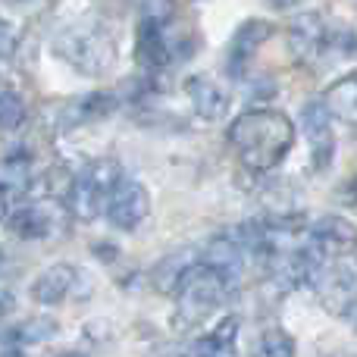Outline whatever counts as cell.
<instances>
[{
  "label": "cell",
  "mask_w": 357,
  "mask_h": 357,
  "mask_svg": "<svg viewBox=\"0 0 357 357\" xmlns=\"http://www.w3.org/2000/svg\"><path fill=\"white\" fill-rule=\"evenodd\" d=\"M226 138L248 169L266 173V169L279 167L285 160V154L291 151L295 126L285 113L260 107V110H248L238 119H232Z\"/></svg>",
  "instance_id": "1"
},
{
  "label": "cell",
  "mask_w": 357,
  "mask_h": 357,
  "mask_svg": "<svg viewBox=\"0 0 357 357\" xmlns=\"http://www.w3.org/2000/svg\"><path fill=\"white\" fill-rule=\"evenodd\" d=\"M235 285L238 279L197 260L176 291V329L188 333V329L201 326L204 320H210L235 295Z\"/></svg>",
  "instance_id": "2"
},
{
  "label": "cell",
  "mask_w": 357,
  "mask_h": 357,
  "mask_svg": "<svg viewBox=\"0 0 357 357\" xmlns=\"http://www.w3.org/2000/svg\"><path fill=\"white\" fill-rule=\"evenodd\" d=\"M56 54L85 75H104L116 60V41L100 25H73L56 38Z\"/></svg>",
  "instance_id": "3"
},
{
  "label": "cell",
  "mask_w": 357,
  "mask_h": 357,
  "mask_svg": "<svg viewBox=\"0 0 357 357\" xmlns=\"http://www.w3.org/2000/svg\"><path fill=\"white\" fill-rule=\"evenodd\" d=\"M123 182V169L110 160H94L69 182V207L79 220H98L107 210L110 195Z\"/></svg>",
  "instance_id": "4"
},
{
  "label": "cell",
  "mask_w": 357,
  "mask_h": 357,
  "mask_svg": "<svg viewBox=\"0 0 357 357\" xmlns=\"http://www.w3.org/2000/svg\"><path fill=\"white\" fill-rule=\"evenodd\" d=\"M94 289L91 276L82 270L79 264H69V260H60V264H50L47 270H41L29 285V295L35 304H44V307H54V304L63 301H79V298H88Z\"/></svg>",
  "instance_id": "5"
},
{
  "label": "cell",
  "mask_w": 357,
  "mask_h": 357,
  "mask_svg": "<svg viewBox=\"0 0 357 357\" xmlns=\"http://www.w3.org/2000/svg\"><path fill=\"white\" fill-rule=\"evenodd\" d=\"M314 291L323 307L335 317H348L357 307V270L348 264H323L314 276Z\"/></svg>",
  "instance_id": "6"
},
{
  "label": "cell",
  "mask_w": 357,
  "mask_h": 357,
  "mask_svg": "<svg viewBox=\"0 0 357 357\" xmlns=\"http://www.w3.org/2000/svg\"><path fill=\"white\" fill-rule=\"evenodd\" d=\"M307 248H314L323 260L345 257L357 248V226L345 216H320L310 226Z\"/></svg>",
  "instance_id": "7"
},
{
  "label": "cell",
  "mask_w": 357,
  "mask_h": 357,
  "mask_svg": "<svg viewBox=\"0 0 357 357\" xmlns=\"http://www.w3.org/2000/svg\"><path fill=\"white\" fill-rule=\"evenodd\" d=\"M107 220L116 229H135L148 220L151 213V195L142 182H132V178H123L119 188L110 195L107 201Z\"/></svg>",
  "instance_id": "8"
},
{
  "label": "cell",
  "mask_w": 357,
  "mask_h": 357,
  "mask_svg": "<svg viewBox=\"0 0 357 357\" xmlns=\"http://www.w3.org/2000/svg\"><path fill=\"white\" fill-rule=\"evenodd\" d=\"M329 47H342V41L329 31L326 19L320 13H301V16L291 22V50H295L301 60L326 54Z\"/></svg>",
  "instance_id": "9"
},
{
  "label": "cell",
  "mask_w": 357,
  "mask_h": 357,
  "mask_svg": "<svg viewBox=\"0 0 357 357\" xmlns=\"http://www.w3.org/2000/svg\"><path fill=\"white\" fill-rule=\"evenodd\" d=\"M301 129L310 142V151H314V160L320 169L329 167L333 160V151H335V138H333V116L329 110L320 104H307L301 110Z\"/></svg>",
  "instance_id": "10"
},
{
  "label": "cell",
  "mask_w": 357,
  "mask_h": 357,
  "mask_svg": "<svg viewBox=\"0 0 357 357\" xmlns=\"http://www.w3.org/2000/svg\"><path fill=\"white\" fill-rule=\"evenodd\" d=\"M6 226L22 241H41V238H47V235H54L56 213H50L44 204H19V207H10Z\"/></svg>",
  "instance_id": "11"
},
{
  "label": "cell",
  "mask_w": 357,
  "mask_h": 357,
  "mask_svg": "<svg viewBox=\"0 0 357 357\" xmlns=\"http://www.w3.org/2000/svg\"><path fill=\"white\" fill-rule=\"evenodd\" d=\"M185 91H188L191 104H195L197 116L201 119H220L229 113V104H232V94L229 88H222L216 79L210 75H191L185 82Z\"/></svg>",
  "instance_id": "12"
},
{
  "label": "cell",
  "mask_w": 357,
  "mask_h": 357,
  "mask_svg": "<svg viewBox=\"0 0 357 357\" xmlns=\"http://www.w3.org/2000/svg\"><path fill=\"white\" fill-rule=\"evenodd\" d=\"M273 35V25L264 19H248L232 38V47H229V73L241 75L248 69V63L254 60V54L260 50V44Z\"/></svg>",
  "instance_id": "13"
},
{
  "label": "cell",
  "mask_w": 357,
  "mask_h": 357,
  "mask_svg": "<svg viewBox=\"0 0 357 357\" xmlns=\"http://www.w3.org/2000/svg\"><path fill=\"white\" fill-rule=\"evenodd\" d=\"M197 260H201V251H191V248L163 257L160 264L151 270V282H154V289L163 291V295H176L178 285H182V279L188 276V270L197 264Z\"/></svg>",
  "instance_id": "14"
},
{
  "label": "cell",
  "mask_w": 357,
  "mask_h": 357,
  "mask_svg": "<svg viewBox=\"0 0 357 357\" xmlns=\"http://www.w3.org/2000/svg\"><path fill=\"white\" fill-rule=\"evenodd\" d=\"M169 60V38L163 31L160 19L148 16L138 22V63L148 69H157Z\"/></svg>",
  "instance_id": "15"
},
{
  "label": "cell",
  "mask_w": 357,
  "mask_h": 357,
  "mask_svg": "<svg viewBox=\"0 0 357 357\" xmlns=\"http://www.w3.org/2000/svg\"><path fill=\"white\" fill-rule=\"evenodd\" d=\"M323 107L329 110L333 119L357 126V73L342 75L339 82H333L326 88V94H323Z\"/></svg>",
  "instance_id": "16"
},
{
  "label": "cell",
  "mask_w": 357,
  "mask_h": 357,
  "mask_svg": "<svg viewBox=\"0 0 357 357\" xmlns=\"http://www.w3.org/2000/svg\"><path fill=\"white\" fill-rule=\"evenodd\" d=\"M56 335V323L47 320V317H38V320H25L19 323V326H13L10 333H6V348H19V345H35V342H47Z\"/></svg>",
  "instance_id": "17"
},
{
  "label": "cell",
  "mask_w": 357,
  "mask_h": 357,
  "mask_svg": "<svg viewBox=\"0 0 357 357\" xmlns=\"http://www.w3.org/2000/svg\"><path fill=\"white\" fill-rule=\"evenodd\" d=\"M251 357H295V339L279 326L264 329L257 335V342H254Z\"/></svg>",
  "instance_id": "18"
},
{
  "label": "cell",
  "mask_w": 357,
  "mask_h": 357,
  "mask_svg": "<svg viewBox=\"0 0 357 357\" xmlns=\"http://www.w3.org/2000/svg\"><path fill=\"white\" fill-rule=\"evenodd\" d=\"M29 123V107L16 91H0V129L16 132Z\"/></svg>",
  "instance_id": "19"
},
{
  "label": "cell",
  "mask_w": 357,
  "mask_h": 357,
  "mask_svg": "<svg viewBox=\"0 0 357 357\" xmlns=\"http://www.w3.org/2000/svg\"><path fill=\"white\" fill-rule=\"evenodd\" d=\"M19 47V29L10 22V19L0 16V60H6V56H13Z\"/></svg>",
  "instance_id": "20"
},
{
  "label": "cell",
  "mask_w": 357,
  "mask_h": 357,
  "mask_svg": "<svg viewBox=\"0 0 357 357\" xmlns=\"http://www.w3.org/2000/svg\"><path fill=\"white\" fill-rule=\"evenodd\" d=\"M10 201H13V185L0 182V220L10 213Z\"/></svg>",
  "instance_id": "21"
},
{
  "label": "cell",
  "mask_w": 357,
  "mask_h": 357,
  "mask_svg": "<svg viewBox=\"0 0 357 357\" xmlns=\"http://www.w3.org/2000/svg\"><path fill=\"white\" fill-rule=\"evenodd\" d=\"M10 310H13V295H10V291L0 289V317H6Z\"/></svg>",
  "instance_id": "22"
},
{
  "label": "cell",
  "mask_w": 357,
  "mask_h": 357,
  "mask_svg": "<svg viewBox=\"0 0 357 357\" xmlns=\"http://www.w3.org/2000/svg\"><path fill=\"white\" fill-rule=\"evenodd\" d=\"M0 357H22V354H19L16 348H6V345H3V348H0Z\"/></svg>",
  "instance_id": "23"
},
{
  "label": "cell",
  "mask_w": 357,
  "mask_h": 357,
  "mask_svg": "<svg viewBox=\"0 0 357 357\" xmlns=\"http://www.w3.org/2000/svg\"><path fill=\"white\" fill-rule=\"evenodd\" d=\"M270 3H276V6H298L301 0H270Z\"/></svg>",
  "instance_id": "24"
},
{
  "label": "cell",
  "mask_w": 357,
  "mask_h": 357,
  "mask_svg": "<svg viewBox=\"0 0 357 357\" xmlns=\"http://www.w3.org/2000/svg\"><path fill=\"white\" fill-rule=\"evenodd\" d=\"M63 357H82V354H63Z\"/></svg>",
  "instance_id": "25"
},
{
  "label": "cell",
  "mask_w": 357,
  "mask_h": 357,
  "mask_svg": "<svg viewBox=\"0 0 357 357\" xmlns=\"http://www.w3.org/2000/svg\"><path fill=\"white\" fill-rule=\"evenodd\" d=\"M0 260H3V254H0ZM0 270H3V266H0Z\"/></svg>",
  "instance_id": "26"
}]
</instances>
